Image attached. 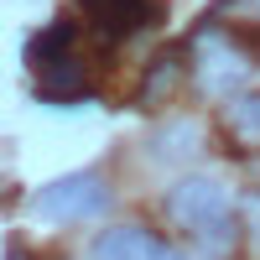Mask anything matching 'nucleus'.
Instances as JSON below:
<instances>
[{
    "mask_svg": "<svg viewBox=\"0 0 260 260\" xmlns=\"http://www.w3.org/2000/svg\"><path fill=\"white\" fill-rule=\"evenodd\" d=\"M167 213L182 234H192L203 250H229L234 240V208H229V192L213 182V177H182L177 187L167 192Z\"/></svg>",
    "mask_w": 260,
    "mask_h": 260,
    "instance_id": "obj_1",
    "label": "nucleus"
},
{
    "mask_svg": "<svg viewBox=\"0 0 260 260\" xmlns=\"http://www.w3.org/2000/svg\"><path fill=\"white\" fill-rule=\"evenodd\" d=\"M26 62L37 73L42 99H78L83 94V62L73 52V26L68 21H52L47 31H37L26 42Z\"/></svg>",
    "mask_w": 260,
    "mask_h": 260,
    "instance_id": "obj_2",
    "label": "nucleus"
},
{
    "mask_svg": "<svg viewBox=\"0 0 260 260\" xmlns=\"http://www.w3.org/2000/svg\"><path fill=\"white\" fill-rule=\"evenodd\" d=\"M31 208H37L47 224H78V219H94V213L110 208V187H104L94 172H68V177L37 187Z\"/></svg>",
    "mask_w": 260,
    "mask_h": 260,
    "instance_id": "obj_3",
    "label": "nucleus"
},
{
    "mask_svg": "<svg viewBox=\"0 0 260 260\" xmlns=\"http://www.w3.org/2000/svg\"><path fill=\"white\" fill-rule=\"evenodd\" d=\"M192 68H198V83L208 94H229V89H240V83L250 78L245 52L229 47L224 31H203L198 42H192Z\"/></svg>",
    "mask_w": 260,
    "mask_h": 260,
    "instance_id": "obj_4",
    "label": "nucleus"
},
{
    "mask_svg": "<svg viewBox=\"0 0 260 260\" xmlns=\"http://www.w3.org/2000/svg\"><path fill=\"white\" fill-rule=\"evenodd\" d=\"M89 260H182L167 240H156L151 229H136V224H115L94 234L89 245Z\"/></svg>",
    "mask_w": 260,
    "mask_h": 260,
    "instance_id": "obj_5",
    "label": "nucleus"
},
{
    "mask_svg": "<svg viewBox=\"0 0 260 260\" xmlns=\"http://www.w3.org/2000/svg\"><path fill=\"white\" fill-rule=\"evenodd\" d=\"M78 6H83V16H89L110 42L141 31L146 16H151V0H78Z\"/></svg>",
    "mask_w": 260,
    "mask_h": 260,
    "instance_id": "obj_6",
    "label": "nucleus"
},
{
    "mask_svg": "<svg viewBox=\"0 0 260 260\" xmlns=\"http://www.w3.org/2000/svg\"><path fill=\"white\" fill-rule=\"evenodd\" d=\"M198 146H203L198 125H192V120H172V125H161L156 136H151V156H156V161H177V156H192Z\"/></svg>",
    "mask_w": 260,
    "mask_h": 260,
    "instance_id": "obj_7",
    "label": "nucleus"
},
{
    "mask_svg": "<svg viewBox=\"0 0 260 260\" xmlns=\"http://www.w3.org/2000/svg\"><path fill=\"white\" fill-rule=\"evenodd\" d=\"M229 130H234V141L260 146V94H234L229 99Z\"/></svg>",
    "mask_w": 260,
    "mask_h": 260,
    "instance_id": "obj_8",
    "label": "nucleus"
},
{
    "mask_svg": "<svg viewBox=\"0 0 260 260\" xmlns=\"http://www.w3.org/2000/svg\"><path fill=\"white\" fill-rule=\"evenodd\" d=\"M245 224H250L255 245H260V192H250V198H245Z\"/></svg>",
    "mask_w": 260,
    "mask_h": 260,
    "instance_id": "obj_9",
    "label": "nucleus"
},
{
    "mask_svg": "<svg viewBox=\"0 0 260 260\" xmlns=\"http://www.w3.org/2000/svg\"><path fill=\"white\" fill-rule=\"evenodd\" d=\"M224 11H229V16H250V21H260V0H224Z\"/></svg>",
    "mask_w": 260,
    "mask_h": 260,
    "instance_id": "obj_10",
    "label": "nucleus"
}]
</instances>
